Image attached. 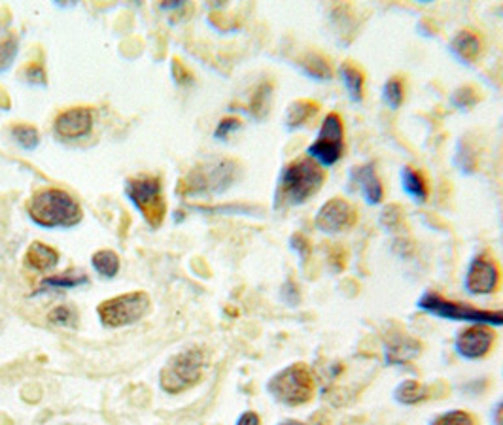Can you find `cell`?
<instances>
[{"mask_svg": "<svg viewBox=\"0 0 503 425\" xmlns=\"http://www.w3.org/2000/svg\"><path fill=\"white\" fill-rule=\"evenodd\" d=\"M416 309L449 321H462L468 326H488V327H503V311H488L479 309L462 301H452L441 295L437 291H426L416 301Z\"/></svg>", "mask_w": 503, "mask_h": 425, "instance_id": "2", "label": "cell"}, {"mask_svg": "<svg viewBox=\"0 0 503 425\" xmlns=\"http://www.w3.org/2000/svg\"><path fill=\"white\" fill-rule=\"evenodd\" d=\"M479 100H481V95H479V91L473 85L458 87V90L451 97L452 106H456L460 110H469L475 105H479Z\"/></svg>", "mask_w": 503, "mask_h": 425, "instance_id": "26", "label": "cell"}, {"mask_svg": "<svg viewBox=\"0 0 503 425\" xmlns=\"http://www.w3.org/2000/svg\"><path fill=\"white\" fill-rule=\"evenodd\" d=\"M428 425H477V420L468 410L451 408L447 413L437 414Z\"/></svg>", "mask_w": 503, "mask_h": 425, "instance_id": "24", "label": "cell"}, {"mask_svg": "<svg viewBox=\"0 0 503 425\" xmlns=\"http://www.w3.org/2000/svg\"><path fill=\"white\" fill-rule=\"evenodd\" d=\"M326 180L327 172L316 161L307 155L297 157L282 169L277 197L287 207H301L322 192Z\"/></svg>", "mask_w": 503, "mask_h": 425, "instance_id": "1", "label": "cell"}, {"mask_svg": "<svg viewBox=\"0 0 503 425\" xmlns=\"http://www.w3.org/2000/svg\"><path fill=\"white\" fill-rule=\"evenodd\" d=\"M127 193L135 202V207L144 214L146 222L153 227L163 222L167 204L161 197V184L160 178L153 176H142V178L129 180Z\"/></svg>", "mask_w": 503, "mask_h": 425, "instance_id": "9", "label": "cell"}, {"mask_svg": "<svg viewBox=\"0 0 503 425\" xmlns=\"http://www.w3.org/2000/svg\"><path fill=\"white\" fill-rule=\"evenodd\" d=\"M420 354V344L416 339H409V336H399V339H394L392 342L386 344L384 350V363L390 367V365H399L414 359L416 356Z\"/></svg>", "mask_w": 503, "mask_h": 425, "instance_id": "20", "label": "cell"}, {"mask_svg": "<svg viewBox=\"0 0 503 425\" xmlns=\"http://www.w3.org/2000/svg\"><path fill=\"white\" fill-rule=\"evenodd\" d=\"M347 153V130L339 112H327L320 123L316 138L307 148V157L316 161L322 169H332Z\"/></svg>", "mask_w": 503, "mask_h": 425, "instance_id": "5", "label": "cell"}, {"mask_svg": "<svg viewBox=\"0 0 503 425\" xmlns=\"http://www.w3.org/2000/svg\"><path fill=\"white\" fill-rule=\"evenodd\" d=\"M12 133H13V137H16V140L23 146V148H27V150L36 148V144H38V133H36L35 127L18 125V127H13Z\"/></svg>", "mask_w": 503, "mask_h": 425, "instance_id": "29", "label": "cell"}, {"mask_svg": "<svg viewBox=\"0 0 503 425\" xmlns=\"http://www.w3.org/2000/svg\"><path fill=\"white\" fill-rule=\"evenodd\" d=\"M27 209L42 227H72L82 219L80 204L63 189H44L35 193Z\"/></svg>", "mask_w": 503, "mask_h": 425, "instance_id": "4", "label": "cell"}, {"mask_svg": "<svg viewBox=\"0 0 503 425\" xmlns=\"http://www.w3.org/2000/svg\"><path fill=\"white\" fill-rule=\"evenodd\" d=\"M492 423L503 425V399L498 401V405L492 408Z\"/></svg>", "mask_w": 503, "mask_h": 425, "instance_id": "34", "label": "cell"}, {"mask_svg": "<svg viewBox=\"0 0 503 425\" xmlns=\"http://www.w3.org/2000/svg\"><path fill=\"white\" fill-rule=\"evenodd\" d=\"M295 65L299 67V70L303 72L305 76H309L310 80L316 82H332L335 78V67L332 63L326 53L316 51V50H309L305 53H301L297 57Z\"/></svg>", "mask_w": 503, "mask_h": 425, "instance_id": "16", "label": "cell"}, {"mask_svg": "<svg viewBox=\"0 0 503 425\" xmlns=\"http://www.w3.org/2000/svg\"><path fill=\"white\" fill-rule=\"evenodd\" d=\"M75 312H72V309H68V306H57V309H53L48 316V319L51 321V324H59V326H67L70 324L72 319H75Z\"/></svg>", "mask_w": 503, "mask_h": 425, "instance_id": "31", "label": "cell"}, {"mask_svg": "<svg viewBox=\"0 0 503 425\" xmlns=\"http://www.w3.org/2000/svg\"><path fill=\"white\" fill-rule=\"evenodd\" d=\"M27 75L31 76V80H35V82H44V70L38 68V67L27 68Z\"/></svg>", "mask_w": 503, "mask_h": 425, "instance_id": "35", "label": "cell"}, {"mask_svg": "<svg viewBox=\"0 0 503 425\" xmlns=\"http://www.w3.org/2000/svg\"><path fill=\"white\" fill-rule=\"evenodd\" d=\"M150 309L146 293H125V295L105 301L98 306V316L108 327H122L138 321Z\"/></svg>", "mask_w": 503, "mask_h": 425, "instance_id": "8", "label": "cell"}, {"mask_svg": "<svg viewBox=\"0 0 503 425\" xmlns=\"http://www.w3.org/2000/svg\"><path fill=\"white\" fill-rule=\"evenodd\" d=\"M271 97H272V85L271 83H262L260 87H257L255 93H254V98H252V114L257 115V117H263L269 110V102H271Z\"/></svg>", "mask_w": 503, "mask_h": 425, "instance_id": "28", "label": "cell"}, {"mask_svg": "<svg viewBox=\"0 0 503 425\" xmlns=\"http://www.w3.org/2000/svg\"><path fill=\"white\" fill-rule=\"evenodd\" d=\"M322 106L318 100L312 98H297L294 100L286 112V127L290 130H299L309 127L312 122L318 120Z\"/></svg>", "mask_w": 503, "mask_h": 425, "instance_id": "17", "label": "cell"}, {"mask_svg": "<svg viewBox=\"0 0 503 425\" xmlns=\"http://www.w3.org/2000/svg\"><path fill=\"white\" fill-rule=\"evenodd\" d=\"M82 284H88V278L83 274H76V272H65L59 276H51L46 278L42 282V287H50V289H68V287H76Z\"/></svg>", "mask_w": 503, "mask_h": 425, "instance_id": "27", "label": "cell"}, {"mask_svg": "<svg viewBox=\"0 0 503 425\" xmlns=\"http://www.w3.org/2000/svg\"><path fill=\"white\" fill-rule=\"evenodd\" d=\"M13 55H16V40L6 38L4 42H0V68L8 67Z\"/></svg>", "mask_w": 503, "mask_h": 425, "instance_id": "32", "label": "cell"}, {"mask_svg": "<svg viewBox=\"0 0 503 425\" xmlns=\"http://www.w3.org/2000/svg\"><path fill=\"white\" fill-rule=\"evenodd\" d=\"M205 367V358L199 350H188L172 358L161 371V388L167 393H180L195 386Z\"/></svg>", "mask_w": 503, "mask_h": 425, "instance_id": "7", "label": "cell"}, {"mask_svg": "<svg viewBox=\"0 0 503 425\" xmlns=\"http://www.w3.org/2000/svg\"><path fill=\"white\" fill-rule=\"evenodd\" d=\"M496 331L488 326H466L454 336V351L466 361H481L492 354Z\"/></svg>", "mask_w": 503, "mask_h": 425, "instance_id": "11", "label": "cell"}, {"mask_svg": "<svg viewBox=\"0 0 503 425\" xmlns=\"http://www.w3.org/2000/svg\"><path fill=\"white\" fill-rule=\"evenodd\" d=\"M316 376L305 363L287 365L269 380L267 391L284 406L297 408L309 405L316 395Z\"/></svg>", "mask_w": 503, "mask_h": 425, "instance_id": "3", "label": "cell"}, {"mask_svg": "<svg viewBox=\"0 0 503 425\" xmlns=\"http://www.w3.org/2000/svg\"><path fill=\"white\" fill-rule=\"evenodd\" d=\"M358 224V210L342 197L327 199L314 216V227L322 234H341L354 229Z\"/></svg>", "mask_w": 503, "mask_h": 425, "instance_id": "10", "label": "cell"}, {"mask_svg": "<svg viewBox=\"0 0 503 425\" xmlns=\"http://www.w3.org/2000/svg\"><path fill=\"white\" fill-rule=\"evenodd\" d=\"M449 51L462 65H473L484 51V40L475 28H460L449 42Z\"/></svg>", "mask_w": 503, "mask_h": 425, "instance_id": "13", "label": "cell"}, {"mask_svg": "<svg viewBox=\"0 0 503 425\" xmlns=\"http://www.w3.org/2000/svg\"><path fill=\"white\" fill-rule=\"evenodd\" d=\"M235 163L233 161H222L210 170H199L193 184H190L192 192H200V189H212V192H222L229 187L235 178Z\"/></svg>", "mask_w": 503, "mask_h": 425, "instance_id": "15", "label": "cell"}, {"mask_svg": "<svg viewBox=\"0 0 503 425\" xmlns=\"http://www.w3.org/2000/svg\"><path fill=\"white\" fill-rule=\"evenodd\" d=\"M237 425H262V420H260V416H257L255 413H252V410H248V413H244V414L239 418Z\"/></svg>", "mask_w": 503, "mask_h": 425, "instance_id": "33", "label": "cell"}, {"mask_svg": "<svg viewBox=\"0 0 503 425\" xmlns=\"http://www.w3.org/2000/svg\"><path fill=\"white\" fill-rule=\"evenodd\" d=\"M503 272L492 254L479 252L468 263L464 274V289L471 297H491L499 291Z\"/></svg>", "mask_w": 503, "mask_h": 425, "instance_id": "6", "label": "cell"}, {"mask_svg": "<svg viewBox=\"0 0 503 425\" xmlns=\"http://www.w3.org/2000/svg\"><path fill=\"white\" fill-rule=\"evenodd\" d=\"M394 399L404 405V406H416V405H422L429 399V388L419 380H401L397 384V388L394 390Z\"/></svg>", "mask_w": 503, "mask_h": 425, "instance_id": "22", "label": "cell"}, {"mask_svg": "<svg viewBox=\"0 0 503 425\" xmlns=\"http://www.w3.org/2000/svg\"><path fill=\"white\" fill-rule=\"evenodd\" d=\"M382 100L384 105L390 110H397L401 108V105L405 102V95H407V85L404 76H390L384 85H382Z\"/></svg>", "mask_w": 503, "mask_h": 425, "instance_id": "23", "label": "cell"}, {"mask_svg": "<svg viewBox=\"0 0 503 425\" xmlns=\"http://www.w3.org/2000/svg\"><path fill=\"white\" fill-rule=\"evenodd\" d=\"M91 112L88 108H70L57 115L55 130L63 138H78L91 130Z\"/></svg>", "mask_w": 503, "mask_h": 425, "instance_id": "14", "label": "cell"}, {"mask_svg": "<svg viewBox=\"0 0 503 425\" xmlns=\"http://www.w3.org/2000/svg\"><path fill=\"white\" fill-rule=\"evenodd\" d=\"M399 178H401V189H404V193L411 201H414L416 204H424L428 201L429 184L422 170L411 167V165H405L399 172Z\"/></svg>", "mask_w": 503, "mask_h": 425, "instance_id": "18", "label": "cell"}, {"mask_svg": "<svg viewBox=\"0 0 503 425\" xmlns=\"http://www.w3.org/2000/svg\"><path fill=\"white\" fill-rule=\"evenodd\" d=\"M337 72H339V78L342 82V87H344V91H347L349 98L352 102H356V105H359V102H364V98H365V83H367L364 70L359 68L356 63H352V61H344V63H341Z\"/></svg>", "mask_w": 503, "mask_h": 425, "instance_id": "19", "label": "cell"}, {"mask_svg": "<svg viewBox=\"0 0 503 425\" xmlns=\"http://www.w3.org/2000/svg\"><path fill=\"white\" fill-rule=\"evenodd\" d=\"M93 267L97 272L112 278V276H116L120 271V259L110 250H100L93 256Z\"/></svg>", "mask_w": 503, "mask_h": 425, "instance_id": "25", "label": "cell"}, {"mask_svg": "<svg viewBox=\"0 0 503 425\" xmlns=\"http://www.w3.org/2000/svg\"><path fill=\"white\" fill-rule=\"evenodd\" d=\"M242 127V122L239 120V117H224V120L218 123V129H216V133L214 137L216 138H224V137H229L232 133H235V130H239Z\"/></svg>", "mask_w": 503, "mask_h": 425, "instance_id": "30", "label": "cell"}, {"mask_svg": "<svg viewBox=\"0 0 503 425\" xmlns=\"http://www.w3.org/2000/svg\"><path fill=\"white\" fill-rule=\"evenodd\" d=\"M279 425H307V423L299 421V420H284V421H280Z\"/></svg>", "mask_w": 503, "mask_h": 425, "instance_id": "36", "label": "cell"}, {"mask_svg": "<svg viewBox=\"0 0 503 425\" xmlns=\"http://www.w3.org/2000/svg\"><path fill=\"white\" fill-rule=\"evenodd\" d=\"M350 184L356 185L359 195H362V199L369 204V207H379V204H382L384 185L377 172V165L373 163V161L354 167V170L350 172Z\"/></svg>", "mask_w": 503, "mask_h": 425, "instance_id": "12", "label": "cell"}, {"mask_svg": "<svg viewBox=\"0 0 503 425\" xmlns=\"http://www.w3.org/2000/svg\"><path fill=\"white\" fill-rule=\"evenodd\" d=\"M57 261H59V254H57L51 246L42 242H33L25 254V265L40 272L51 271L57 265Z\"/></svg>", "mask_w": 503, "mask_h": 425, "instance_id": "21", "label": "cell"}]
</instances>
